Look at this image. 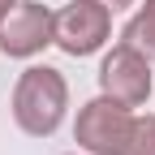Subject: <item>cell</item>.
I'll list each match as a JSON object with an SVG mask.
<instances>
[{
    "mask_svg": "<svg viewBox=\"0 0 155 155\" xmlns=\"http://www.w3.org/2000/svg\"><path fill=\"white\" fill-rule=\"evenodd\" d=\"M99 91L108 99L125 104V108H142L147 95H151V61L138 48L116 43L99 65Z\"/></svg>",
    "mask_w": 155,
    "mask_h": 155,
    "instance_id": "obj_5",
    "label": "cell"
},
{
    "mask_svg": "<svg viewBox=\"0 0 155 155\" xmlns=\"http://www.w3.org/2000/svg\"><path fill=\"white\" fill-rule=\"evenodd\" d=\"M48 43H56V13L39 0H17L0 22V52L26 61V56H39Z\"/></svg>",
    "mask_w": 155,
    "mask_h": 155,
    "instance_id": "obj_3",
    "label": "cell"
},
{
    "mask_svg": "<svg viewBox=\"0 0 155 155\" xmlns=\"http://www.w3.org/2000/svg\"><path fill=\"white\" fill-rule=\"evenodd\" d=\"M112 35V9L99 0H73L56 13V48L69 56H91Z\"/></svg>",
    "mask_w": 155,
    "mask_h": 155,
    "instance_id": "obj_4",
    "label": "cell"
},
{
    "mask_svg": "<svg viewBox=\"0 0 155 155\" xmlns=\"http://www.w3.org/2000/svg\"><path fill=\"white\" fill-rule=\"evenodd\" d=\"M121 155H155V116H134L129 142Z\"/></svg>",
    "mask_w": 155,
    "mask_h": 155,
    "instance_id": "obj_7",
    "label": "cell"
},
{
    "mask_svg": "<svg viewBox=\"0 0 155 155\" xmlns=\"http://www.w3.org/2000/svg\"><path fill=\"white\" fill-rule=\"evenodd\" d=\"M99 5H108V9L116 13V9H125V5H134V0H99Z\"/></svg>",
    "mask_w": 155,
    "mask_h": 155,
    "instance_id": "obj_8",
    "label": "cell"
},
{
    "mask_svg": "<svg viewBox=\"0 0 155 155\" xmlns=\"http://www.w3.org/2000/svg\"><path fill=\"white\" fill-rule=\"evenodd\" d=\"M69 108V86L61 69L52 65H30L13 86V121L22 125L30 138H48L56 134V125L65 121Z\"/></svg>",
    "mask_w": 155,
    "mask_h": 155,
    "instance_id": "obj_1",
    "label": "cell"
},
{
    "mask_svg": "<svg viewBox=\"0 0 155 155\" xmlns=\"http://www.w3.org/2000/svg\"><path fill=\"white\" fill-rule=\"evenodd\" d=\"M17 5V0H0V22H5V17H9V9Z\"/></svg>",
    "mask_w": 155,
    "mask_h": 155,
    "instance_id": "obj_9",
    "label": "cell"
},
{
    "mask_svg": "<svg viewBox=\"0 0 155 155\" xmlns=\"http://www.w3.org/2000/svg\"><path fill=\"white\" fill-rule=\"evenodd\" d=\"M129 129H134V112L125 104L108 99V95H99V99H91L78 112L73 142L86 155H121L125 142H129Z\"/></svg>",
    "mask_w": 155,
    "mask_h": 155,
    "instance_id": "obj_2",
    "label": "cell"
},
{
    "mask_svg": "<svg viewBox=\"0 0 155 155\" xmlns=\"http://www.w3.org/2000/svg\"><path fill=\"white\" fill-rule=\"evenodd\" d=\"M121 43L138 48L147 61L155 56V0H147V5L129 17V26H125V35H121Z\"/></svg>",
    "mask_w": 155,
    "mask_h": 155,
    "instance_id": "obj_6",
    "label": "cell"
}]
</instances>
